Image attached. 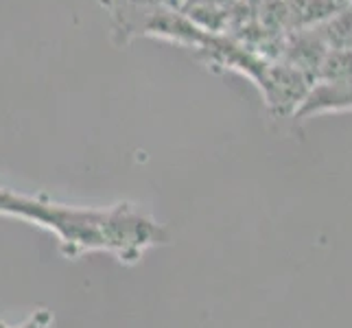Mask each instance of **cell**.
I'll list each match as a JSON object with an SVG mask.
<instances>
[{"instance_id": "6da1fadb", "label": "cell", "mask_w": 352, "mask_h": 328, "mask_svg": "<svg viewBox=\"0 0 352 328\" xmlns=\"http://www.w3.org/2000/svg\"><path fill=\"white\" fill-rule=\"evenodd\" d=\"M0 215L51 230L66 259H79L86 252H110L120 263L133 265L147 250L166 245L171 239L164 226L131 204H116L103 210L77 208L42 195L29 197L0 188Z\"/></svg>"}, {"instance_id": "ba28073f", "label": "cell", "mask_w": 352, "mask_h": 328, "mask_svg": "<svg viewBox=\"0 0 352 328\" xmlns=\"http://www.w3.org/2000/svg\"><path fill=\"white\" fill-rule=\"evenodd\" d=\"M125 3H129V0H107V7L114 11V9H118L120 5H125Z\"/></svg>"}, {"instance_id": "7a4b0ae2", "label": "cell", "mask_w": 352, "mask_h": 328, "mask_svg": "<svg viewBox=\"0 0 352 328\" xmlns=\"http://www.w3.org/2000/svg\"><path fill=\"white\" fill-rule=\"evenodd\" d=\"M315 79L285 62H272L263 83V99L274 116H294Z\"/></svg>"}, {"instance_id": "5b68a950", "label": "cell", "mask_w": 352, "mask_h": 328, "mask_svg": "<svg viewBox=\"0 0 352 328\" xmlns=\"http://www.w3.org/2000/svg\"><path fill=\"white\" fill-rule=\"evenodd\" d=\"M318 29L329 51H352V5L339 7Z\"/></svg>"}, {"instance_id": "3957f363", "label": "cell", "mask_w": 352, "mask_h": 328, "mask_svg": "<svg viewBox=\"0 0 352 328\" xmlns=\"http://www.w3.org/2000/svg\"><path fill=\"white\" fill-rule=\"evenodd\" d=\"M326 53H329V46H326L320 29L311 27V29L291 31L289 38L283 42L280 55H278L276 62H285L315 79Z\"/></svg>"}, {"instance_id": "52a82bcc", "label": "cell", "mask_w": 352, "mask_h": 328, "mask_svg": "<svg viewBox=\"0 0 352 328\" xmlns=\"http://www.w3.org/2000/svg\"><path fill=\"white\" fill-rule=\"evenodd\" d=\"M53 322V313L48 309H38L35 313H31L27 320L18 326H9L5 322H0V328H48Z\"/></svg>"}, {"instance_id": "8992f818", "label": "cell", "mask_w": 352, "mask_h": 328, "mask_svg": "<svg viewBox=\"0 0 352 328\" xmlns=\"http://www.w3.org/2000/svg\"><path fill=\"white\" fill-rule=\"evenodd\" d=\"M315 79L352 81V51H329Z\"/></svg>"}, {"instance_id": "277c9868", "label": "cell", "mask_w": 352, "mask_h": 328, "mask_svg": "<svg viewBox=\"0 0 352 328\" xmlns=\"http://www.w3.org/2000/svg\"><path fill=\"white\" fill-rule=\"evenodd\" d=\"M331 112H352V81L315 79L307 96L298 105L294 118H309Z\"/></svg>"}]
</instances>
